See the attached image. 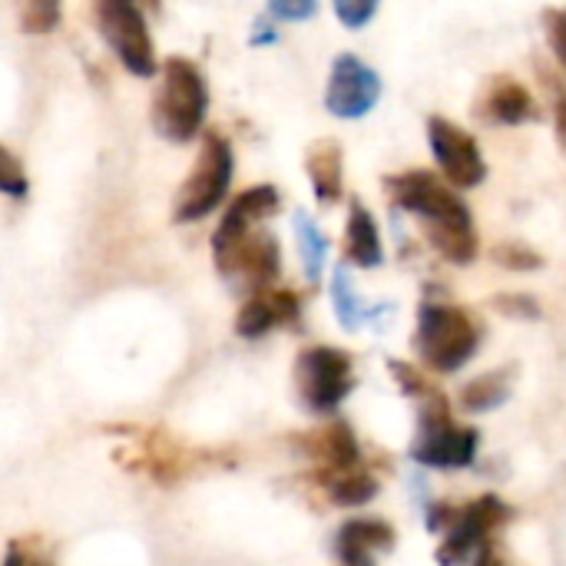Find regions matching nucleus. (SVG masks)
<instances>
[{
  "instance_id": "33",
  "label": "nucleus",
  "mask_w": 566,
  "mask_h": 566,
  "mask_svg": "<svg viewBox=\"0 0 566 566\" xmlns=\"http://www.w3.org/2000/svg\"><path fill=\"white\" fill-rule=\"evenodd\" d=\"M249 43H252V46H272V43H279V30H275V20H272L269 13H265V17H259V20L252 23Z\"/></svg>"
},
{
  "instance_id": "24",
  "label": "nucleus",
  "mask_w": 566,
  "mask_h": 566,
  "mask_svg": "<svg viewBox=\"0 0 566 566\" xmlns=\"http://www.w3.org/2000/svg\"><path fill=\"white\" fill-rule=\"evenodd\" d=\"M491 259H494V265H501V269H507V272H537V269L544 265V255H541V252H534L531 245L514 242V239L497 242V245L491 249Z\"/></svg>"
},
{
  "instance_id": "34",
  "label": "nucleus",
  "mask_w": 566,
  "mask_h": 566,
  "mask_svg": "<svg viewBox=\"0 0 566 566\" xmlns=\"http://www.w3.org/2000/svg\"><path fill=\"white\" fill-rule=\"evenodd\" d=\"M554 129H557V143L566 153V90L554 86Z\"/></svg>"
},
{
  "instance_id": "18",
  "label": "nucleus",
  "mask_w": 566,
  "mask_h": 566,
  "mask_svg": "<svg viewBox=\"0 0 566 566\" xmlns=\"http://www.w3.org/2000/svg\"><path fill=\"white\" fill-rule=\"evenodd\" d=\"M345 262L355 269H378L385 265V242L371 209L355 199L345 219Z\"/></svg>"
},
{
  "instance_id": "12",
  "label": "nucleus",
  "mask_w": 566,
  "mask_h": 566,
  "mask_svg": "<svg viewBox=\"0 0 566 566\" xmlns=\"http://www.w3.org/2000/svg\"><path fill=\"white\" fill-rule=\"evenodd\" d=\"M302 302L292 289H265L242 302L235 315V335L245 342H259L275 328H298Z\"/></svg>"
},
{
  "instance_id": "31",
  "label": "nucleus",
  "mask_w": 566,
  "mask_h": 566,
  "mask_svg": "<svg viewBox=\"0 0 566 566\" xmlns=\"http://www.w3.org/2000/svg\"><path fill=\"white\" fill-rule=\"evenodd\" d=\"M458 507L454 504H448V501H431L428 507H424V527L431 531V534H448L451 527H454V521H458Z\"/></svg>"
},
{
  "instance_id": "30",
  "label": "nucleus",
  "mask_w": 566,
  "mask_h": 566,
  "mask_svg": "<svg viewBox=\"0 0 566 566\" xmlns=\"http://www.w3.org/2000/svg\"><path fill=\"white\" fill-rule=\"evenodd\" d=\"M544 30H547V40H551L560 66L566 70V7H547L544 10Z\"/></svg>"
},
{
  "instance_id": "25",
  "label": "nucleus",
  "mask_w": 566,
  "mask_h": 566,
  "mask_svg": "<svg viewBox=\"0 0 566 566\" xmlns=\"http://www.w3.org/2000/svg\"><path fill=\"white\" fill-rule=\"evenodd\" d=\"M388 371H391L398 391H401L405 398H411V401H421L428 391H434L431 378H428L418 365H411V361H405V358H391V361H388Z\"/></svg>"
},
{
  "instance_id": "35",
  "label": "nucleus",
  "mask_w": 566,
  "mask_h": 566,
  "mask_svg": "<svg viewBox=\"0 0 566 566\" xmlns=\"http://www.w3.org/2000/svg\"><path fill=\"white\" fill-rule=\"evenodd\" d=\"M471 566H504V557H501L497 544H494V541H491V544H484V547H481V554L474 557V564Z\"/></svg>"
},
{
  "instance_id": "17",
  "label": "nucleus",
  "mask_w": 566,
  "mask_h": 566,
  "mask_svg": "<svg viewBox=\"0 0 566 566\" xmlns=\"http://www.w3.org/2000/svg\"><path fill=\"white\" fill-rule=\"evenodd\" d=\"M332 308H335V318L345 332H361L365 325H378L381 315H391L395 305H371L361 298V292L355 289V279H352V269L348 265H335L332 272Z\"/></svg>"
},
{
  "instance_id": "8",
  "label": "nucleus",
  "mask_w": 566,
  "mask_h": 566,
  "mask_svg": "<svg viewBox=\"0 0 566 566\" xmlns=\"http://www.w3.org/2000/svg\"><path fill=\"white\" fill-rule=\"evenodd\" d=\"M96 27L106 46L133 76H156V46L143 13V0H93Z\"/></svg>"
},
{
  "instance_id": "21",
  "label": "nucleus",
  "mask_w": 566,
  "mask_h": 566,
  "mask_svg": "<svg viewBox=\"0 0 566 566\" xmlns=\"http://www.w3.org/2000/svg\"><path fill=\"white\" fill-rule=\"evenodd\" d=\"M295 226V242H298V259H302V272H305V282L308 285H318L325 269H328V252H332V242L328 235L322 232V226L308 216V212H295L292 219Z\"/></svg>"
},
{
  "instance_id": "26",
  "label": "nucleus",
  "mask_w": 566,
  "mask_h": 566,
  "mask_svg": "<svg viewBox=\"0 0 566 566\" xmlns=\"http://www.w3.org/2000/svg\"><path fill=\"white\" fill-rule=\"evenodd\" d=\"M491 305H494V312H501L507 318H521V322H537L544 315L541 302L524 292H501V295H494Z\"/></svg>"
},
{
  "instance_id": "3",
  "label": "nucleus",
  "mask_w": 566,
  "mask_h": 566,
  "mask_svg": "<svg viewBox=\"0 0 566 566\" xmlns=\"http://www.w3.org/2000/svg\"><path fill=\"white\" fill-rule=\"evenodd\" d=\"M206 113H209V86L202 70L186 56H169L163 63V80L149 109L153 129L166 143L182 146L202 133Z\"/></svg>"
},
{
  "instance_id": "19",
  "label": "nucleus",
  "mask_w": 566,
  "mask_h": 566,
  "mask_svg": "<svg viewBox=\"0 0 566 566\" xmlns=\"http://www.w3.org/2000/svg\"><path fill=\"white\" fill-rule=\"evenodd\" d=\"M298 448L315 461V468H345L361 461L358 434L348 421H332L312 434H302Z\"/></svg>"
},
{
  "instance_id": "16",
  "label": "nucleus",
  "mask_w": 566,
  "mask_h": 566,
  "mask_svg": "<svg viewBox=\"0 0 566 566\" xmlns=\"http://www.w3.org/2000/svg\"><path fill=\"white\" fill-rule=\"evenodd\" d=\"M315 481L325 491V497L342 511H358L371 504L381 491L378 478L361 461L345 464V468H315Z\"/></svg>"
},
{
  "instance_id": "28",
  "label": "nucleus",
  "mask_w": 566,
  "mask_h": 566,
  "mask_svg": "<svg viewBox=\"0 0 566 566\" xmlns=\"http://www.w3.org/2000/svg\"><path fill=\"white\" fill-rule=\"evenodd\" d=\"M27 189H30V182H27V172H23L20 159L0 143V196H7V199H23Z\"/></svg>"
},
{
  "instance_id": "4",
  "label": "nucleus",
  "mask_w": 566,
  "mask_h": 566,
  "mask_svg": "<svg viewBox=\"0 0 566 566\" xmlns=\"http://www.w3.org/2000/svg\"><path fill=\"white\" fill-rule=\"evenodd\" d=\"M481 431L458 424L448 398L434 388L418 401V428L408 458L428 471H464L478 461Z\"/></svg>"
},
{
  "instance_id": "23",
  "label": "nucleus",
  "mask_w": 566,
  "mask_h": 566,
  "mask_svg": "<svg viewBox=\"0 0 566 566\" xmlns=\"http://www.w3.org/2000/svg\"><path fill=\"white\" fill-rule=\"evenodd\" d=\"M63 17V0H23L20 3V30L23 33H53Z\"/></svg>"
},
{
  "instance_id": "9",
  "label": "nucleus",
  "mask_w": 566,
  "mask_h": 566,
  "mask_svg": "<svg viewBox=\"0 0 566 566\" xmlns=\"http://www.w3.org/2000/svg\"><path fill=\"white\" fill-rule=\"evenodd\" d=\"M514 511L497 497V494H481L468 507H461L454 527L444 534V544L438 547L434 560L441 566H464L474 564L484 544L494 541V534L511 524Z\"/></svg>"
},
{
  "instance_id": "29",
  "label": "nucleus",
  "mask_w": 566,
  "mask_h": 566,
  "mask_svg": "<svg viewBox=\"0 0 566 566\" xmlns=\"http://www.w3.org/2000/svg\"><path fill=\"white\" fill-rule=\"evenodd\" d=\"M322 0H265V13L275 23H305L318 17Z\"/></svg>"
},
{
  "instance_id": "32",
  "label": "nucleus",
  "mask_w": 566,
  "mask_h": 566,
  "mask_svg": "<svg viewBox=\"0 0 566 566\" xmlns=\"http://www.w3.org/2000/svg\"><path fill=\"white\" fill-rule=\"evenodd\" d=\"M0 566H50V564H46V557H43V554L30 551L23 541H10V547H7V554H3Z\"/></svg>"
},
{
  "instance_id": "20",
  "label": "nucleus",
  "mask_w": 566,
  "mask_h": 566,
  "mask_svg": "<svg viewBox=\"0 0 566 566\" xmlns=\"http://www.w3.org/2000/svg\"><path fill=\"white\" fill-rule=\"evenodd\" d=\"M514 371L517 368L504 365V368H494V371H484V375L471 378L458 395L461 408L471 411V415H488V411L504 408L511 401V395H514Z\"/></svg>"
},
{
  "instance_id": "7",
  "label": "nucleus",
  "mask_w": 566,
  "mask_h": 566,
  "mask_svg": "<svg viewBox=\"0 0 566 566\" xmlns=\"http://www.w3.org/2000/svg\"><path fill=\"white\" fill-rule=\"evenodd\" d=\"M355 391V358L335 345H312L295 358V395L308 415H335Z\"/></svg>"
},
{
  "instance_id": "14",
  "label": "nucleus",
  "mask_w": 566,
  "mask_h": 566,
  "mask_svg": "<svg viewBox=\"0 0 566 566\" xmlns=\"http://www.w3.org/2000/svg\"><path fill=\"white\" fill-rule=\"evenodd\" d=\"M398 534L381 517H352L335 534V557L342 566H375L378 554L395 551Z\"/></svg>"
},
{
  "instance_id": "15",
  "label": "nucleus",
  "mask_w": 566,
  "mask_h": 566,
  "mask_svg": "<svg viewBox=\"0 0 566 566\" xmlns=\"http://www.w3.org/2000/svg\"><path fill=\"white\" fill-rule=\"evenodd\" d=\"M305 172L312 182V192L318 206H335L345 196V153L342 143L332 136H322L308 143L305 149Z\"/></svg>"
},
{
  "instance_id": "1",
  "label": "nucleus",
  "mask_w": 566,
  "mask_h": 566,
  "mask_svg": "<svg viewBox=\"0 0 566 566\" xmlns=\"http://www.w3.org/2000/svg\"><path fill=\"white\" fill-rule=\"evenodd\" d=\"M385 192L398 212L421 222L428 245L451 265H471L481 252L471 206L461 192L431 169H408L385 179Z\"/></svg>"
},
{
  "instance_id": "13",
  "label": "nucleus",
  "mask_w": 566,
  "mask_h": 566,
  "mask_svg": "<svg viewBox=\"0 0 566 566\" xmlns=\"http://www.w3.org/2000/svg\"><path fill=\"white\" fill-rule=\"evenodd\" d=\"M474 113L481 123H491V126H524L541 116V106L521 80L497 73L484 83L474 103Z\"/></svg>"
},
{
  "instance_id": "22",
  "label": "nucleus",
  "mask_w": 566,
  "mask_h": 566,
  "mask_svg": "<svg viewBox=\"0 0 566 566\" xmlns=\"http://www.w3.org/2000/svg\"><path fill=\"white\" fill-rule=\"evenodd\" d=\"M279 206H282L279 189L269 186V182H259V186L239 192V196L229 202V209L222 212V222H232V226H259V222H265L269 216H275Z\"/></svg>"
},
{
  "instance_id": "5",
  "label": "nucleus",
  "mask_w": 566,
  "mask_h": 566,
  "mask_svg": "<svg viewBox=\"0 0 566 566\" xmlns=\"http://www.w3.org/2000/svg\"><path fill=\"white\" fill-rule=\"evenodd\" d=\"M481 348V325L468 308L448 302H421L415 325V352L434 375L461 371Z\"/></svg>"
},
{
  "instance_id": "11",
  "label": "nucleus",
  "mask_w": 566,
  "mask_h": 566,
  "mask_svg": "<svg viewBox=\"0 0 566 566\" xmlns=\"http://www.w3.org/2000/svg\"><path fill=\"white\" fill-rule=\"evenodd\" d=\"M424 129H428V149H431L441 176L454 189H474L488 179L484 153L468 129H461L448 116H431Z\"/></svg>"
},
{
  "instance_id": "6",
  "label": "nucleus",
  "mask_w": 566,
  "mask_h": 566,
  "mask_svg": "<svg viewBox=\"0 0 566 566\" xmlns=\"http://www.w3.org/2000/svg\"><path fill=\"white\" fill-rule=\"evenodd\" d=\"M232 176H235L232 143L222 133L209 129L202 136L192 172L182 179V186H179V192L172 199V222L189 226V222H199L209 212H216L222 206V199L229 196Z\"/></svg>"
},
{
  "instance_id": "10",
  "label": "nucleus",
  "mask_w": 566,
  "mask_h": 566,
  "mask_svg": "<svg viewBox=\"0 0 566 566\" xmlns=\"http://www.w3.org/2000/svg\"><path fill=\"white\" fill-rule=\"evenodd\" d=\"M385 93L381 73L365 63L355 53H338L332 70H328V83H325V109L335 119H361L368 116L378 99Z\"/></svg>"
},
{
  "instance_id": "2",
  "label": "nucleus",
  "mask_w": 566,
  "mask_h": 566,
  "mask_svg": "<svg viewBox=\"0 0 566 566\" xmlns=\"http://www.w3.org/2000/svg\"><path fill=\"white\" fill-rule=\"evenodd\" d=\"M212 259L222 282L242 295H255L275 285L282 272V245L272 232L255 226L219 222L212 232Z\"/></svg>"
},
{
  "instance_id": "27",
  "label": "nucleus",
  "mask_w": 566,
  "mask_h": 566,
  "mask_svg": "<svg viewBox=\"0 0 566 566\" xmlns=\"http://www.w3.org/2000/svg\"><path fill=\"white\" fill-rule=\"evenodd\" d=\"M378 7L381 0H332V10L345 30H365L375 20Z\"/></svg>"
}]
</instances>
